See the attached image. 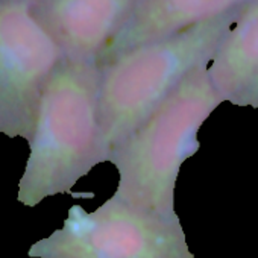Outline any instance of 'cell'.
<instances>
[{
    "mask_svg": "<svg viewBox=\"0 0 258 258\" xmlns=\"http://www.w3.org/2000/svg\"><path fill=\"white\" fill-rule=\"evenodd\" d=\"M243 7L175 35L133 47L100 66V120L111 149L202 66H210Z\"/></svg>",
    "mask_w": 258,
    "mask_h": 258,
    "instance_id": "3957f363",
    "label": "cell"
},
{
    "mask_svg": "<svg viewBox=\"0 0 258 258\" xmlns=\"http://www.w3.org/2000/svg\"><path fill=\"white\" fill-rule=\"evenodd\" d=\"M32 14L72 61L97 62L140 0H29Z\"/></svg>",
    "mask_w": 258,
    "mask_h": 258,
    "instance_id": "8992f818",
    "label": "cell"
},
{
    "mask_svg": "<svg viewBox=\"0 0 258 258\" xmlns=\"http://www.w3.org/2000/svg\"><path fill=\"white\" fill-rule=\"evenodd\" d=\"M29 157L17 199L37 207L50 196L72 193L97 164L109 161L100 120V66L64 59L40 100Z\"/></svg>",
    "mask_w": 258,
    "mask_h": 258,
    "instance_id": "6da1fadb",
    "label": "cell"
},
{
    "mask_svg": "<svg viewBox=\"0 0 258 258\" xmlns=\"http://www.w3.org/2000/svg\"><path fill=\"white\" fill-rule=\"evenodd\" d=\"M64 59L29 0H0V134L32 137L41 94Z\"/></svg>",
    "mask_w": 258,
    "mask_h": 258,
    "instance_id": "5b68a950",
    "label": "cell"
},
{
    "mask_svg": "<svg viewBox=\"0 0 258 258\" xmlns=\"http://www.w3.org/2000/svg\"><path fill=\"white\" fill-rule=\"evenodd\" d=\"M222 102L208 66L191 72L148 120L111 149L109 163L118 172L115 195L142 211L179 219L175 187L181 166L199 152V129Z\"/></svg>",
    "mask_w": 258,
    "mask_h": 258,
    "instance_id": "7a4b0ae2",
    "label": "cell"
},
{
    "mask_svg": "<svg viewBox=\"0 0 258 258\" xmlns=\"http://www.w3.org/2000/svg\"><path fill=\"white\" fill-rule=\"evenodd\" d=\"M31 258H195L181 220L126 204L115 193L96 211L73 205L62 228L34 243Z\"/></svg>",
    "mask_w": 258,
    "mask_h": 258,
    "instance_id": "277c9868",
    "label": "cell"
},
{
    "mask_svg": "<svg viewBox=\"0 0 258 258\" xmlns=\"http://www.w3.org/2000/svg\"><path fill=\"white\" fill-rule=\"evenodd\" d=\"M208 73L223 102L258 108V0L243 7Z\"/></svg>",
    "mask_w": 258,
    "mask_h": 258,
    "instance_id": "ba28073f",
    "label": "cell"
},
{
    "mask_svg": "<svg viewBox=\"0 0 258 258\" xmlns=\"http://www.w3.org/2000/svg\"><path fill=\"white\" fill-rule=\"evenodd\" d=\"M250 2L253 0H140L129 25L106 49L97 64H103L133 47L214 20Z\"/></svg>",
    "mask_w": 258,
    "mask_h": 258,
    "instance_id": "52a82bcc",
    "label": "cell"
}]
</instances>
